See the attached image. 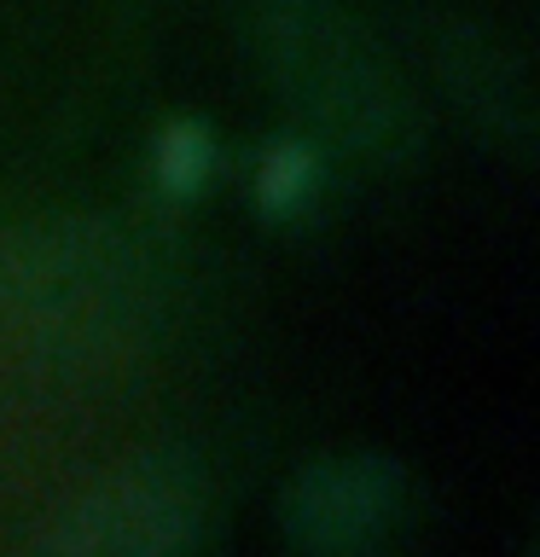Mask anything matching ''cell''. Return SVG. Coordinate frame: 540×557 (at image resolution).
<instances>
[{"instance_id":"cell-7","label":"cell","mask_w":540,"mask_h":557,"mask_svg":"<svg viewBox=\"0 0 540 557\" xmlns=\"http://www.w3.org/2000/svg\"><path fill=\"white\" fill-rule=\"evenodd\" d=\"M204 169H209V139L198 122L163 128V139H157V181H163V191H198Z\"/></svg>"},{"instance_id":"cell-5","label":"cell","mask_w":540,"mask_h":557,"mask_svg":"<svg viewBox=\"0 0 540 557\" xmlns=\"http://www.w3.org/2000/svg\"><path fill=\"white\" fill-rule=\"evenodd\" d=\"M447 82L459 87V99L482 116V128H494V139L529 151V94H523L517 59H505L500 41L447 47Z\"/></svg>"},{"instance_id":"cell-6","label":"cell","mask_w":540,"mask_h":557,"mask_svg":"<svg viewBox=\"0 0 540 557\" xmlns=\"http://www.w3.org/2000/svg\"><path fill=\"white\" fill-rule=\"evenodd\" d=\"M314 174H320V151H314L308 134H285L279 146L261 157V203L273 209V215H291V209H303L314 198Z\"/></svg>"},{"instance_id":"cell-4","label":"cell","mask_w":540,"mask_h":557,"mask_svg":"<svg viewBox=\"0 0 540 557\" xmlns=\"http://www.w3.org/2000/svg\"><path fill=\"white\" fill-rule=\"evenodd\" d=\"M209 517V482L198 459L169 447L134 453L94 476L29 557H186Z\"/></svg>"},{"instance_id":"cell-1","label":"cell","mask_w":540,"mask_h":557,"mask_svg":"<svg viewBox=\"0 0 540 557\" xmlns=\"http://www.w3.org/2000/svg\"><path fill=\"white\" fill-rule=\"evenodd\" d=\"M151 325V278L105 221H41L0 244V331L35 360L111 366Z\"/></svg>"},{"instance_id":"cell-8","label":"cell","mask_w":540,"mask_h":557,"mask_svg":"<svg viewBox=\"0 0 540 557\" xmlns=\"http://www.w3.org/2000/svg\"><path fill=\"white\" fill-rule=\"evenodd\" d=\"M523 557H529V552H523Z\"/></svg>"},{"instance_id":"cell-2","label":"cell","mask_w":540,"mask_h":557,"mask_svg":"<svg viewBox=\"0 0 540 557\" xmlns=\"http://www.w3.org/2000/svg\"><path fill=\"white\" fill-rule=\"evenodd\" d=\"M256 64L308 122V139L401 169L418 151V111L383 52L331 0H261Z\"/></svg>"},{"instance_id":"cell-3","label":"cell","mask_w":540,"mask_h":557,"mask_svg":"<svg viewBox=\"0 0 540 557\" xmlns=\"http://www.w3.org/2000/svg\"><path fill=\"white\" fill-rule=\"evenodd\" d=\"M273 517L296 557H401L425 529L430 494L395 453L343 447L296 465Z\"/></svg>"}]
</instances>
